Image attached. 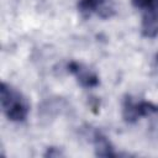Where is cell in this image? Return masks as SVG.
I'll return each instance as SVG.
<instances>
[{
	"label": "cell",
	"mask_w": 158,
	"mask_h": 158,
	"mask_svg": "<svg viewBox=\"0 0 158 158\" xmlns=\"http://www.w3.org/2000/svg\"><path fill=\"white\" fill-rule=\"evenodd\" d=\"M0 102L2 112L10 121L22 122L26 120L30 111L27 99L22 95V93L4 81L0 85Z\"/></svg>",
	"instance_id": "6da1fadb"
},
{
	"label": "cell",
	"mask_w": 158,
	"mask_h": 158,
	"mask_svg": "<svg viewBox=\"0 0 158 158\" xmlns=\"http://www.w3.org/2000/svg\"><path fill=\"white\" fill-rule=\"evenodd\" d=\"M158 114V104L147 100H138L126 95L122 100V117L127 123H135L141 117Z\"/></svg>",
	"instance_id": "7a4b0ae2"
},
{
	"label": "cell",
	"mask_w": 158,
	"mask_h": 158,
	"mask_svg": "<svg viewBox=\"0 0 158 158\" xmlns=\"http://www.w3.org/2000/svg\"><path fill=\"white\" fill-rule=\"evenodd\" d=\"M67 69L72 75H74L77 81L85 89L96 88L99 85V83H100L99 75L93 69H90L89 67H86L83 63H79V62H75V60H70L67 64Z\"/></svg>",
	"instance_id": "3957f363"
},
{
	"label": "cell",
	"mask_w": 158,
	"mask_h": 158,
	"mask_svg": "<svg viewBox=\"0 0 158 158\" xmlns=\"http://www.w3.org/2000/svg\"><path fill=\"white\" fill-rule=\"evenodd\" d=\"M78 10L84 17H89L93 14H96L102 19H107L111 17L115 12L110 0H79Z\"/></svg>",
	"instance_id": "277c9868"
},
{
	"label": "cell",
	"mask_w": 158,
	"mask_h": 158,
	"mask_svg": "<svg viewBox=\"0 0 158 158\" xmlns=\"http://www.w3.org/2000/svg\"><path fill=\"white\" fill-rule=\"evenodd\" d=\"M91 142L94 144L95 156L98 157H117L118 153L115 151V147L110 142V139L100 131V130H93L90 133Z\"/></svg>",
	"instance_id": "5b68a950"
},
{
	"label": "cell",
	"mask_w": 158,
	"mask_h": 158,
	"mask_svg": "<svg viewBox=\"0 0 158 158\" xmlns=\"http://www.w3.org/2000/svg\"><path fill=\"white\" fill-rule=\"evenodd\" d=\"M141 32L146 38H156L158 36V7L143 11Z\"/></svg>",
	"instance_id": "8992f818"
},
{
	"label": "cell",
	"mask_w": 158,
	"mask_h": 158,
	"mask_svg": "<svg viewBox=\"0 0 158 158\" xmlns=\"http://www.w3.org/2000/svg\"><path fill=\"white\" fill-rule=\"evenodd\" d=\"M132 5L136 9L144 11L152 7H158V0H132Z\"/></svg>",
	"instance_id": "52a82bcc"
},
{
	"label": "cell",
	"mask_w": 158,
	"mask_h": 158,
	"mask_svg": "<svg viewBox=\"0 0 158 158\" xmlns=\"http://www.w3.org/2000/svg\"><path fill=\"white\" fill-rule=\"evenodd\" d=\"M43 156L44 157H49V158H58V157L63 156V152L57 147H48Z\"/></svg>",
	"instance_id": "ba28073f"
},
{
	"label": "cell",
	"mask_w": 158,
	"mask_h": 158,
	"mask_svg": "<svg viewBox=\"0 0 158 158\" xmlns=\"http://www.w3.org/2000/svg\"><path fill=\"white\" fill-rule=\"evenodd\" d=\"M153 62H154V67H156V68H157V70H158V53H156Z\"/></svg>",
	"instance_id": "9c48e42d"
}]
</instances>
